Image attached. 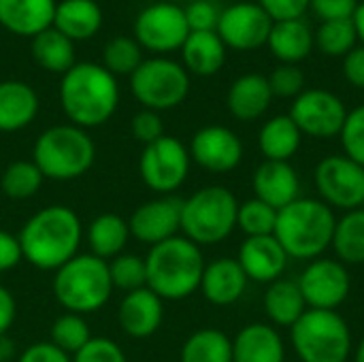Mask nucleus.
<instances>
[{
	"mask_svg": "<svg viewBox=\"0 0 364 362\" xmlns=\"http://www.w3.org/2000/svg\"><path fill=\"white\" fill-rule=\"evenodd\" d=\"M247 282L250 280L237 260L220 258V260H213L211 265H205L198 290L211 305L226 307V305L237 303L243 297Z\"/></svg>",
	"mask_w": 364,
	"mask_h": 362,
	"instance_id": "obj_21",
	"label": "nucleus"
},
{
	"mask_svg": "<svg viewBox=\"0 0 364 362\" xmlns=\"http://www.w3.org/2000/svg\"><path fill=\"white\" fill-rule=\"evenodd\" d=\"M343 75L354 87L364 90V45L363 47H354L343 58Z\"/></svg>",
	"mask_w": 364,
	"mask_h": 362,
	"instance_id": "obj_50",
	"label": "nucleus"
},
{
	"mask_svg": "<svg viewBox=\"0 0 364 362\" xmlns=\"http://www.w3.org/2000/svg\"><path fill=\"white\" fill-rule=\"evenodd\" d=\"M277 224V209L262 203L260 198H250L239 205L237 213V226L247 237H269L275 233Z\"/></svg>",
	"mask_w": 364,
	"mask_h": 362,
	"instance_id": "obj_38",
	"label": "nucleus"
},
{
	"mask_svg": "<svg viewBox=\"0 0 364 362\" xmlns=\"http://www.w3.org/2000/svg\"><path fill=\"white\" fill-rule=\"evenodd\" d=\"M309 2L311 0H258V4L269 13L273 21L301 19L309 9Z\"/></svg>",
	"mask_w": 364,
	"mask_h": 362,
	"instance_id": "obj_47",
	"label": "nucleus"
},
{
	"mask_svg": "<svg viewBox=\"0 0 364 362\" xmlns=\"http://www.w3.org/2000/svg\"><path fill=\"white\" fill-rule=\"evenodd\" d=\"M60 105L73 126L96 128L109 122L119 105L117 81L102 64H75L62 75Z\"/></svg>",
	"mask_w": 364,
	"mask_h": 362,
	"instance_id": "obj_2",
	"label": "nucleus"
},
{
	"mask_svg": "<svg viewBox=\"0 0 364 362\" xmlns=\"http://www.w3.org/2000/svg\"><path fill=\"white\" fill-rule=\"evenodd\" d=\"M273 19L256 2H237L220 13L215 32L226 47L237 51H252L269 41Z\"/></svg>",
	"mask_w": 364,
	"mask_h": 362,
	"instance_id": "obj_14",
	"label": "nucleus"
},
{
	"mask_svg": "<svg viewBox=\"0 0 364 362\" xmlns=\"http://www.w3.org/2000/svg\"><path fill=\"white\" fill-rule=\"evenodd\" d=\"M358 0H311L309 9L322 19V21H333V19H352L356 13Z\"/></svg>",
	"mask_w": 364,
	"mask_h": 362,
	"instance_id": "obj_46",
	"label": "nucleus"
},
{
	"mask_svg": "<svg viewBox=\"0 0 364 362\" xmlns=\"http://www.w3.org/2000/svg\"><path fill=\"white\" fill-rule=\"evenodd\" d=\"M183 64L190 73L209 77L215 75L226 62V45L215 30L190 32L181 47Z\"/></svg>",
	"mask_w": 364,
	"mask_h": 362,
	"instance_id": "obj_27",
	"label": "nucleus"
},
{
	"mask_svg": "<svg viewBox=\"0 0 364 362\" xmlns=\"http://www.w3.org/2000/svg\"><path fill=\"white\" fill-rule=\"evenodd\" d=\"M181 209L183 198L175 194H162L158 198H151L132 211L128 220L130 235L149 247L173 239L181 230Z\"/></svg>",
	"mask_w": 364,
	"mask_h": 362,
	"instance_id": "obj_16",
	"label": "nucleus"
},
{
	"mask_svg": "<svg viewBox=\"0 0 364 362\" xmlns=\"http://www.w3.org/2000/svg\"><path fill=\"white\" fill-rule=\"evenodd\" d=\"M183 13H186L190 32H209L218 28L220 11L209 0H194L188 4V9H183Z\"/></svg>",
	"mask_w": 364,
	"mask_h": 362,
	"instance_id": "obj_44",
	"label": "nucleus"
},
{
	"mask_svg": "<svg viewBox=\"0 0 364 362\" xmlns=\"http://www.w3.org/2000/svg\"><path fill=\"white\" fill-rule=\"evenodd\" d=\"M290 117L301 130L316 139H331L341 134L348 117L343 100L328 90H303L292 102Z\"/></svg>",
	"mask_w": 364,
	"mask_h": 362,
	"instance_id": "obj_13",
	"label": "nucleus"
},
{
	"mask_svg": "<svg viewBox=\"0 0 364 362\" xmlns=\"http://www.w3.org/2000/svg\"><path fill=\"white\" fill-rule=\"evenodd\" d=\"M339 137H341L346 156L364 169V105L348 111V117Z\"/></svg>",
	"mask_w": 364,
	"mask_h": 362,
	"instance_id": "obj_41",
	"label": "nucleus"
},
{
	"mask_svg": "<svg viewBox=\"0 0 364 362\" xmlns=\"http://www.w3.org/2000/svg\"><path fill=\"white\" fill-rule=\"evenodd\" d=\"M190 151L188 147L175 137H162L143 147L139 171L143 183L162 194H173L183 186L190 175Z\"/></svg>",
	"mask_w": 364,
	"mask_h": 362,
	"instance_id": "obj_10",
	"label": "nucleus"
},
{
	"mask_svg": "<svg viewBox=\"0 0 364 362\" xmlns=\"http://www.w3.org/2000/svg\"><path fill=\"white\" fill-rule=\"evenodd\" d=\"M333 247L337 258L343 265H363L364 262V209L348 211L341 220H337Z\"/></svg>",
	"mask_w": 364,
	"mask_h": 362,
	"instance_id": "obj_34",
	"label": "nucleus"
},
{
	"mask_svg": "<svg viewBox=\"0 0 364 362\" xmlns=\"http://www.w3.org/2000/svg\"><path fill=\"white\" fill-rule=\"evenodd\" d=\"M179 362H232V341L215 329L196 331L186 339Z\"/></svg>",
	"mask_w": 364,
	"mask_h": 362,
	"instance_id": "obj_33",
	"label": "nucleus"
},
{
	"mask_svg": "<svg viewBox=\"0 0 364 362\" xmlns=\"http://www.w3.org/2000/svg\"><path fill=\"white\" fill-rule=\"evenodd\" d=\"M53 294L70 314L87 316L102 309L113 294L109 262L92 254H77L55 271Z\"/></svg>",
	"mask_w": 364,
	"mask_h": 362,
	"instance_id": "obj_6",
	"label": "nucleus"
},
{
	"mask_svg": "<svg viewBox=\"0 0 364 362\" xmlns=\"http://www.w3.org/2000/svg\"><path fill=\"white\" fill-rule=\"evenodd\" d=\"M92 339L90 333V324L83 316L79 314H62L53 326H51V344L55 348H60L64 354H68L70 358Z\"/></svg>",
	"mask_w": 364,
	"mask_h": 362,
	"instance_id": "obj_36",
	"label": "nucleus"
},
{
	"mask_svg": "<svg viewBox=\"0 0 364 362\" xmlns=\"http://www.w3.org/2000/svg\"><path fill=\"white\" fill-rule=\"evenodd\" d=\"M17 239L28 265L41 271H58L79 254L83 226L70 207L51 205L28 218Z\"/></svg>",
	"mask_w": 364,
	"mask_h": 362,
	"instance_id": "obj_1",
	"label": "nucleus"
},
{
	"mask_svg": "<svg viewBox=\"0 0 364 362\" xmlns=\"http://www.w3.org/2000/svg\"><path fill=\"white\" fill-rule=\"evenodd\" d=\"M301 141L303 134L290 115L271 117L258 134L260 151L264 154L267 160H275V162H290V158L299 151Z\"/></svg>",
	"mask_w": 364,
	"mask_h": 362,
	"instance_id": "obj_30",
	"label": "nucleus"
},
{
	"mask_svg": "<svg viewBox=\"0 0 364 362\" xmlns=\"http://www.w3.org/2000/svg\"><path fill=\"white\" fill-rule=\"evenodd\" d=\"M264 312L277 326H292L307 312V303L296 282L277 280L264 292Z\"/></svg>",
	"mask_w": 364,
	"mask_h": 362,
	"instance_id": "obj_31",
	"label": "nucleus"
},
{
	"mask_svg": "<svg viewBox=\"0 0 364 362\" xmlns=\"http://www.w3.org/2000/svg\"><path fill=\"white\" fill-rule=\"evenodd\" d=\"M55 0H0V26L19 36H36L53 26Z\"/></svg>",
	"mask_w": 364,
	"mask_h": 362,
	"instance_id": "obj_22",
	"label": "nucleus"
},
{
	"mask_svg": "<svg viewBox=\"0 0 364 362\" xmlns=\"http://www.w3.org/2000/svg\"><path fill=\"white\" fill-rule=\"evenodd\" d=\"M299 288L307 307L335 312L350 294V273L343 262L320 258L314 260L299 277Z\"/></svg>",
	"mask_w": 364,
	"mask_h": 362,
	"instance_id": "obj_15",
	"label": "nucleus"
},
{
	"mask_svg": "<svg viewBox=\"0 0 364 362\" xmlns=\"http://www.w3.org/2000/svg\"><path fill=\"white\" fill-rule=\"evenodd\" d=\"M267 79L273 96L279 98H296L299 94H303L305 87V75L296 64H282Z\"/></svg>",
	"mask_w": 364,
	"mask_h": 362,
	"instance_id": "obj_42",
	"label": "nucleus"
},
{
	"mask_svg": "<svg viewBox=\"0 0 364 362\" xmlns=\"http://www.w3.org/2000/svg\"><path fill=\"white\" fill-rule=\"evenodd\" d=\"M96 158V145L92 137L73 124L51 126L38 134L32 162L38 166L45 179L73 181L83 177Z\"/></svg>",
	"mask_w": 364,
	"mask_h": 362,
	"instance_id": "obj_5",
	"label": "nucleus"
},
{
	"mask_svg": "<svg viewBox=\"0 0 364 362\" xmlns=\"http://www.w3.org/2000/svg\"><path fill=\"white\" fill-rule=\"evenodd\" d=\"M190 158L205 171L230 173L241 164L243 143L226 126H205L190 143Z\"/></svg>",
	"mask_w": 364,
	"mask_h": 362,
	"instance_id": "obj_17",
	"label": "nucleus"
},
{
	"mask_svg": "<svg viewBox=\"0 0 364 362\" xmlns=\"http://www.w3.org/2000/svg\"><path fill=\"white\" fill-rule=\"evenodd\" d=\"M15 358V341L6 335H0V362H11Z\"/></svg>",
	"mask_w": 364,
	"mask_h": 362,
	"instance_id": "obj_52",
	"label": "nucleus"
},
{
	"mask_svg": "<svg viewBox=\"0 0 364 362\" xmlns=\"http://www.w3.org/2000/svg\"><path fill=\"white\" fill-rule=\"evenodd\" d=\"M316 186L333 209L354 211L364 205V169L348 156H328L316 169Z\"/></svg>",
	"mask_w": 364,
	"mask_h": 362,
	"instance_id": "obj_12",
	"label": "nucleus"
},
{
	"mask_svg": "<svg viewBox=\"0 0 364 362\" xmlns=\"http://www.w3.org/2000/svg\"><path fill=\"white\" fill-rule=\"evenodd\" d=\"M21 260L23 254H21L19 239L9 230H0V273L15 269Z\"/></svg>",
	"mask_w": 364,
	"mask_h": 362,
	"instance_id": "obj_49",
	"label": "nucleus"
},
{
	"mask_svg": "<svg viewBox=\"0 0 364 362\" xmlns=\"http://www.w3.org/2000/svg\"><path fill=\"white\" fill-rule=\"evenodd\" d=\"M32 58L41 68L64 75L75 66V47L68 36L51 26L32 38Z\"/></svg>",
	"mask_w": 364,
	"mask_h": 362,
	"instance_id": "obj_32",
	"label": "nucleus"
},
{
	"mask_svg": "<svg viewBox=\"0 0 364 362\" xmlns=\"http://www.w3.org/2000/svg\"><path fill=\"white\" fill-rule=\"evenodd\" d=\"M314 41V32L303 19H286L273 23L267 45L277 60L286 64H296L311 53Z\"/></svg>",
	"mask_w": 364,
	"mask_h": 362,
	"instance_id": "obj_29",
	"label": "nucleus"
},
{
	"mask_svg": "<svg viewBox=\"0 0 364 362\" xmlns=\"http://www.w3.org/2000/svg\"><path fill=\"white\" fill-rule=\"evenodd\" d=\"M73 362H128L124 350L109 337H92L75 356Z\"/></svg>",
	"mask_w": 364,
	"mask_h": 362,
	"instance_id": "obj_43",
	"label": "nucleus"
},
{
	"mask_svg": "<svg viewBox=\"0 0 364 362\" xmlns=\"http://www.w3.org/2000/svg\"><path fill=\"white\" fill-rule=\"evenodd\" d=\"M128 220L117 213H100L87 226V245L90 254L102 260H113L124 254L130 239Z\"/></svg>",
	"mask_w": 364,
	"mask_h": 362,
	"instance_id": "obj_28",
	"label": "nucleus"
},
{
	"mask_svg": "<svg viewBox=\"0 0 364 362\" xmlns=\"http://www.w3.org/2000/svg\"><path fill=\"white\" fill-rule=\"evenodd\" d=\"M136 43L149 51L168 53L181 49L190 36V26L181 6L173 2H156L143 9L134 21Z\"/></svg>",
	"mask_w": 364,
	"mask_h": 362,
	"instance_id": "obj_11",
	"label": "nucleus"
},
{
	"mask_svg": "<svg viewBox=\"0 0 364 362\" xmlns=\"http://www.w3.org/2000/svg\"><path fill=\"white\" fill-rule=\"evenodd\" d=\"M290 341L303 362H346L352 350L348 322L328 309H307L290 326Z\"/></svg>",
	"mask_w": 364,
	"mask_h": 362,
	"instance_id": "obj_8",
	"label": "nucleus"
},
{
	"mask_svg": "<svg viewBox=\"0 0 364 362\" xmlns=\"http://www.w3.org/2000/svg\"><path fill=\"white\" fill-rule=\"evenodd\" d=\"M256 198L271 205L273 209H284L299 198V175L290 162L264 160L254 173Z\"/></svg>",
	"mask_w": 364,
	"mask_h": 362,
	"instance_id": "obj_20",
	"label": "nucleus"
},
{
	"mask_svg": "<svg viewBox=\"0 0 364 362\" xmlns=\"http://www.w3.org/2000/svg\"><path fill=\"white\" fill-rule=\"evenodd\" d=\"M147 288L162 301H183L200 288L205 258L196 243L173 237L154 245L145 256Z\"/></svg>",
	"mask_w": 364,
	"mask_h": 362,
	"instance_id": "obj_3",
	"label": "nucleus"
},
{
	"mask_svg": "<svg viewBox=\"0 0 364 362\" xmlns=\"http://www.w3.org/2000/svg\"><path fill=\"white\" fill-rule=\"evenodd\" d=\"M358 34L352 19H333L322 21L316 34V43L320 51L326 55H348L356 47Z\"/></svg>",
	"mask_w": 364,
	"mask_h": 362,
	"instance_id": "obj_37",
	"label": "nucleus"
},
{
	"mask_svg": "<svg viewBox=\"0 0 364 362\" xmlns=\"http://www.w3.org/2000/svg\"><path fill=\"white\" fill-rule=\"evenodd\" d=\"M43 181L45 177L32 160H15L2 171L0 190L11 201H26L41 190Z\"/></svg>",
	"mask_w": 364,
	"mask_h": 362,
	"instance_id": "obj_35",
	"label": "nucleus"
},
{
	"mask_svg": "<svg viewBox=\"0 0 364 362\" xmlns=\"http://www.w3.org/2000/svg\"><path fill=\"white\" fill-rule=\"evenodd\" d=\"M239 203L224 186H207L183 201L181 230L192 243L215 245L237 228Z\"/></svg>",
	"mask_w": 364,
	"mask_h": 362,
	"instance_id": "obj_7",
	"label": "nucleus"
},
{
	"mask_svg": "<svg viewBox=\"0 0 364 362\" xmlns=\"http://www.w3.org/2000/svg\"><path fill=\"white\" fill-rule=\"evenodd\" d=\"M38 113L36 92L21 81H0V132H17Z\"/></svg>",
	"mask_w": 364,
	"mask_h": 362,
	"instance_id": "obj_25",
	"label": "nucleus"
},
{
	"mask_svg": "<svg viewBox=\"0 0 364 362\" xmlns=\"http://www.w3.org/2000/svg\"><path fill=\"white\" fill-rule=\"evenodd\" d=\"M162 320L164 305L156 292H151L149 288H141L124 294L117 309V322L128 337L147 339L162 326Z\"/></svg>",
	"mask_w": 364,
	"mask_h": 362,
	"instance_id": "obj_19",
	"label": "nucleus"
},
{
	"mask_svg": "<svg viewBox=\"0 0 364 362\" xmlns=\"http://www.w3.org/2000/svg\"><path fill=\"white\" fill-rule=\"evenodd\" d=\"M102 26V11L94 0H62L55 4L53 28L70 41H85Z\"/></svg>",
	"mask_w": 364,
	"mask_h": 362,
	"instance_id": "obj_26",
	"label": "nucleus"
},
{
	"mask_svg": "<svg viewBox=\"0 0 364 362\" xmlns=\"http://www.w3.org/2000/svg\"><path fill=\"white\" fill-rule=\"evenodd\" d=\"M130 130H132V137L136 141H141L143 145H149V143H154V141L164 137L162 117L158 115V111H149V109H143V111H139L132 117Z\"/></svg>",
	"mask_w": 364,
	"mask_h": 362,
	"instance_id": "obj_45",
	"label": "nucleus"
},
{
	"mask_svg": "<svg viewBox=\"0 0 364 362\" xmlns=\"http://www.w3.org/2000/svg\"><path fill=\"white\" fill-rule=\"evenodd\" d=\"M105 68L115 77V75H132L141 66V47L134 38L128 36H117L111 38L105 47L102 53Z\"/></svg>",
	"mask_w": 364,
	"mask_h": 362,
	"instance_id": "obj_40",
	"label": "nucleus"
},
{
	"mask_svg": "<svg viewBox=\"0 0 364 362\" xmlns=\"http://www.w3.org/2000/svg\"><path fill=\"white\" fill-rule=\"evenodd\" d=\"M17 318V303L9 288L0 286V335H6Z\"/></svg>",
	"mask_w": 364,
	"mask_h": 362,
	"instance_id": "obj_51",
	"label": "nucleus"
},
{
	"mask_svg": "<svg viewBox=\"0 0 364 362\" xmlns=\"http://www.w3.org/2000/svg\"><path fill=\"white\" fill-rule=\"evenodd\" d=\"M109 275L113 290L122 292H134L141 288H147V269L145 258L134 254H119L109 262Z\"/></svg>",
	"mask_w": 364,
	"mask_h": 362,
	"instance_id": "obj_39",
	"label": "nucleus"
},
{
	"mask_svg": "<svg viewBox=\"0 0 364 362\" xmlns=\"http://www.w3.org/2000/svg\"><path fill=\"white\" fill-rule=\"evenodd\" d=\"M237 262L241 265L247 280L258 284H273L282 280V273L288 267V254L273 235L247 237L239 247Z\"/></svg>",
	"mask_w": 364,
	"mask_h": 362,
	"instance_id": "obj_18",
	"label": "nucleus"
},
{
	"mask_svg": "<svg viewBox=\"0 0 364 362\" xmlns=\"http://www.w3.org/2000/svg\"><path fill=\"white\" fill-rule=\"evenodd\" d=\"M337 218L333 209L316 198H296L277 211L273 237L279 241L288 258L311 260L333 245Z\"/></svg>",
	"mask_w": 364,
	"mask_h": 362,
	"instance_id": "obj_4",
	"label": "nucleus"
},
{
	"mask_svg": "<svg viewBox=\"0 0 364 362\" xmlns=\"http://www.w3.org/2000/svg\"><path fill=\"white\" fill-rule=\"evenodd\" d=\"M352 21H354V28H356L358 38L363 41V45H364V2H360V4L356 6V13H354Z\"/></svg>",
	"mask_w": 364,
	"mask_h": 362,
	"instance_id": "obj_53",
	"label": "nucleus"
},
{
	"mask_svg": "<svg viewBox=\"0 0 364 362\" xmlns=\"http://www.w3.org/2000/svg\"><path fill=\"white\" fill-rule=\"evenodd\" d=\"M284 341L273 326L256 322L232 339V362H284Z\"/></svg>",
	"mask_w": 364,
	"mask_h": 362,
	"instance_id": "obj_23",
	"label": "nucleus"
},
{
	"mask_svg": "<svg viewBox=\"0 0 364 362\" xmlns=\"http://www.w3.org/2000/svg\"><path fill=\"white\" fill-rule=\"evenodd\" d=\"M17 362H73L68 354H64L60 348H55L51 341H38L30 348H26Z\"/></svg>",
	"mask_w": 364,
	"mask_h": 362,
	"instance_id": "obj_48",
	"label": "nucleus"
},
{
	"mask_svg": "<svg viewBox=\"0 0 364 362\" xmlns=\"http://www.w3.org/2000/svg\"><path fill=\"white\" fill-rule=\"evenodd\" d=\"M354 362H364V339L358 344V350H356V356H354Z\"/></svg>",
	"mask_w": 364,
	"mask_h": 362,
	"instance_id": "obj_54",
	"label": "nucleus"
},
{
	"mask_svg": "<svg viewBox=\"0 0 364 362\" xmlns=\"http://www.w3.org/2000/svg\"><path fill=\"white\" fill-rule=\"evenodd\" d=\"M271 100H273V92H271L269 79L256 73L239 77L230 85L228 98H226L228 111L241 122H252L264 115L267 109L271 107Z\"/></svg>",
	"mask_w": 364,
	"mask_h": 362,
	"instance_id": "obj_24",
	"label": "nucleus"
},
{
	"mask_svg": "<svg viewBox=\"0 0 364 362\" xmlns=\"http://www.w3.org/2000/svg\"><path fill=\"white\" fill-rule=\"evenodd\" d=\"M132 96L149 111H166L181 105L190 92L188 70L166 58L143 60L130 75Z\"/></svg>",
	"mask_w": 364,
	"mask_h": 362,
	"instance_id": "obj_9",
	"label": "nucleus"
}]
</instances>
